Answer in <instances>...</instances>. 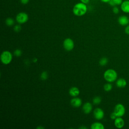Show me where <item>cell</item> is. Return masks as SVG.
<instances>
[{
  "instance_id": "11",
  "label": "cell",
  "mask_w": 129,
  "mask_h": 129,
  "mask_svg": "<svg viewBox=\"0 0 129 129\" xmlns=\"http://www.w3.org/2000/svg\"><path fill=\"white\" fill-rule=\"evenodd\" d=\"M82 109L85 114H88L92 111V105L90 102H86L83 105Z\"/></svg>"
},
{
  "instance_id": "5",
  "label": "cell",
  "mask_w": 129,
  "mask_h": 129,
  "mask_svg": "<svg viewBox=\"0 0 129 129\" xmlns=\"http://www.w3.org/2000/svg\"><path fill=\"white\" fill-rule=\"evenodd\" d=\"M28 15L25 12H20L18 13L16 17V21L20 24H24L28 20Z\"/></svg>"
},
{
  "instance_id": "18",
  "label": "cell",
  "mask_w": 129,
  "mask_h": 129,
  "mask_svg": "<svg viewBox=\"0 0 129 129\" xmlns=\"http://www.w3.org/2000/svg\"><path fill=\"white\" fill-rule=\"evenodd\" d=\"M104 90L105 91H107V92H108V91H110L112 88V86L111 84L110 83H107V84H105L104 85Z\"/></svg>"
},
{
  "instance_id": "20",
  "label": "cell",
  "mask_w": 129,
  "mask_h": 129,
  "mask_svg": "<svg viewBox=\"0 0 129 129\" xmlns=\"http://www.w3.org/2000/svg\"><path fill=\"white\" fill-rule=\"evenodd\" d=\"M47 77H48V74H47V72L44 71L41 73V76H40V78H41V80H45L47 79Z\"/></svg>"
},
{
  "instance_id": "12",
  "label": "cell",
  "mask_w": 129,
  "mask_h": 129,
  "mask_svg": "<svg viewBox=\"0 0 129 129\" xmlns=\"http://www.w3.org/2000/svg\"><path fill=\"white\" fill-rule=\"evenodd\" d=\"M71 105L75 107H78L82 104V100L80 98L75 97L71 99Z\"/></svg>"
},
{
  "instance_id": "7",
  "label": "cell",
  "mask_w": 129,
  "mask_h": 129,
  "mask_svg": "<svg viewBox=\"0 0 129 129\" xmlns=\"http://www.w3.org/2000/svg\"><path fill=\"white\" fill-rule=\"evenodd\" d=\"M104 113L103 110L100 108H97L94 110V116L96 119L100 120L102 119L104 117Z\"/></svg>"
},
{
  "instance_id": "21",
  "label": "cell",
  "mask_w": 129,
  "mask_h": 129,
  "mask_svg": "<svg viewBox=\"0 0 129 129\" xmlns=\"http://www.w3.org/2000/svg\"><path fill=\"white\" fill-rule=\"evenodd\" d=\"M14 54L15 56H20L22 54V51L20 49H17L16 50H15L14 52Z\"/></svg>"
},
{
  "instance_id": "22",
  "label": "cell",
  "mask_w": 129,
  "mask_h": 129,
  "mask_svg": "<svg viewBox=\"0 0 129 129\" xmlns=\"http://www.w3.org/2000/svg\"><path fill=\"white\" fill-rule=\"evenodd\" d=\"M112 12L114 14H117L119 13V8L116 6H114V7H113V8H112Z\"/></svg>"
},
{
  "instance_id": "6",
  "label": "cell",
  "mask_w": 129,
  "mask_h": 129,
  "mask_svg": "<svg viewBox=\"0 0 129 129\" xmlns=\"http://www.w3.org/2000/svg\"><path fill=\"white\" fill-rule=\"evenodd\" d=\"M63 45L66 50L71 51L74 48V43L73 40L71 38H67L63 41Z\"/></svg>"
},
{
  "instance_id": "19",
  "label": "cell",
  "mask_w": 129,
  "mask_h": 129,
  "mask_svg": "<svg viewBox=\"0 0 129 129\" xmlns=\"http://www.w3.org/2000/svg\"><path fill=\"white\" fill-rule=\"evenodd\" d=\"M101 102V99L99 96H96L93 99V102L94 104H98Z\"/></svg>"
},
{
  "instance_id": "17",
  "label": "cell",
  "mask_w": 129,
  "mask_h": 129,
  "mask_svg": "<svg viewBox=\"0 0 129 129\" xmlns=\"http://www.w3.org/2000/svg\"><path fill=\"white\" fill-rule=\"evenodd\" d=\"M107 62H108V59L105 57L101 58L99 60V64L101 66H105L107 63Z\"/></svg>"
},
{
  "instance_id": "31",
  "label": "cell",
  "mask_w": 129,
  "mask_h": 129,
  "mask_svg": "<svg viewBox=\"0 0 129 129\" xmlns=\"http://www.w3.org/2000/svg\"><path fill=\"white\" fill-rule=\"evenodd\" d=\"M127 1H129V0H127Z\"/></svg>"
},
{
  "instance_id": "3",
  "label": "cell",
  "mask_w": 129,
  "mask_h": 129,
  "mask_svg": "<svg viewBox=\"0 0 129 129\" xmlns=\"http://www.w3.org/2000/svg\"><path fill=\"white\" fill-rule=\"evenodd\" d=\"M12 54L9 51H4L1 55V60L4 64L10 63L12 60Z\"/></svg>"
},
{
  "instance_id": "10",
  "label": "cell",
  "mask_w": 129,
  "mask_h": 129,
  "mask_svg": "<svg viewBox=\"0 0 129 129\" xmlns=\"http://www.w3.org/2000/svg\"><path fill=\"white\" fill-rule=\"evenodd\" d=\"M114 125L118 128H121L124 125V121L121 117H117L114 119Z\"/></svg>"
},
{
  "instance_id": "2",
  "label": "cell",
  "mask_w": 129,
  "mask_h": 129,
  "mask_svg": "<svg viewBox=\"0 0 129 129\" xmlns=\"http://www.w3.org/2000/svg\"><path fill=\"white\" fill-rule=\"evenodd\" d=\"M104 78L109 83L114 82L117 77L116 72L113 69H108L104 73Z\"/></svg>"
},
{
  "instance_id": "9",
  "label": "cell",
  "mask_w": 129,
  "mask_h": 129,
  "mask_svg": "<svg viewBox=\"0 0 129 129\" xmlns=\"http://www.w3.org/2000/svg\"><path fill=\"white\" fill-rule=\"evenodd\" d=\"M120 8L123 13H129V1H123L120 5Z\"/></svg>"
},
{
  "instance_id": "29",
  "label": "cell",
  "mask_w": 129,
  "mask_h": 129,
  "mask_svg": "<svg viewBox=\"0 0 129 129\" xmlns=\"http://www.w3.org/2000/svg\"><path fill=\"white\" fill-rule=\"evenodd\" d=\"M81 2L84 3V4H87L88 3H89L90 2V0H80Z\"/></svg>"
},
{
  "instance_id": "28",
  "label": "cell",
  "mask_w": 129,
  "mask_h": 129,
  "mask_svg": "<svg viewBox=\"0 0 129 129\" xmlns=\"http://www.w3.org/2000/svg\"><path fill=\"white\" fill-rule=\"evenodd\" d=\"M108 4L110 6H111V7H114V6H115L116 5H115V3L113 2V1L112 0H110V2L108 3Z\"/></svg>"
},
{
  "instance_id": "23",
  "label": "cell",
  "mask_w": 129,
  "mask_h": 129,
  "mask_svg": "<svg viewBox=\"0 0 129 129\" xmlns=\"http://www.w3.org/2000/svg\"><path fill=\"white\" fill-rule=\"evenodd\" d=\"M14 30L16 32H19L21 30V27L20 25H16L14 26Z\"/></svg>"
},
{
  "instance_id": "14",
  "label": "cell",
  "mask_w": 129,
  "mask_h": 129,
  "mask_svg": "<svg viewBox=\"0 0 129 129\" xmlns=\"http://www.w3.org/2000/svg\"><path fill=\"white\" fill-rule=\"evenodd\" d=\"M80 93V91L79 89L77 87H73L70 89L69 90V94L71 96L73 97H76Z\"/></svg>"
},
{
  "instance_id": "4",
  "label": "cell",
  "mask_w": 129,
  "mask_h": 129,
  "mask_svg": "<svg viewBox=\"0 0 129 129\" xmlns=\"http://www.w3.org/2000/svg\"><path fill=\"white\" fill-rule=\"evenodd\" d=\"M113 112L115 114L117 117H122L124 115L125 112V107L123 104L118 103L115 105Z\"/></svg>"
},
{
  "instance_id": "27",
  "label": "cell",
  "mask_w": 129,
  "mask_h": 129,
  "mask_svg": "<svg viewBox=\"0 0 129 129\" xmlns=\"http://www.w3.org/2000/svg\"><path fill=\"white\" fill-rule=\"evenodd\" d=\"M116 117H117L116 115H115V114L113 112L110 114V118H111L112 119H115Z\"/></svg>"
},
{
  "instance_id": "26",
  "label": "cell",
  "mask_w": 129,
  "mask_h": 129,
  "mask_svg": "<svg viewBox=\"0 0 129 129\" xmlns=\"http://www.w3.org/2000/svg\"><path fill=\"white\" fill-rule=\"evenodd\" d=\"M29 2V0H20V2L23 5H26Z\"/></svg>"
},
{
  "instance_id": "30",
  "label": "cell",
  "mask_w": 129,
  "mask_h": 129,
  "mask_svg": "<svg viewBox=\"0 0 129 129\" xmlns=\"http://www.w3.org/2000/svg\"><path fill=\"white\" fill-rule=\"evenodd\" d=\"M102 2L104 3H108L110 0H100Z\"/></svg>"
},
{
  "instance_id": "8",
  "label": "cell",
  "mask_w": 129,
  "mask_h": 129,
  "mask_svg": "<svg viewBox=\"0 0 129 129\" xmlns=\"http://www.w3.org/2000/svg\"><path fill=\"white\" fill-rule=\"evenodd\" d=\"M118 22L121 26H127L129 24V18L125 15H121L118 17Z\"/></svg>"
},
{
  "instance_id": "16",
  "label": "cell",
  "mask_w": 129,
  "mask_h": 129,
  "mask_svg": "<svg viewBox=\"0 0 129 129\" xmlns=\"http://www.w3.org/2000/svg\"><path fill=\"white\" fill-rule=\"evenodd\" d=\"M6 24L8 26H11L14 24V20L11 18H8L6 20Z\"/></svg>"
},
{
  "instance_id": "13",
  "label": "cell",
  "mask_w": 129,
  "mask_h": 129,
  "mask_svg": "<svg viewBox=\"0 0 129 129\" xmlns=\"http://www.w3.org/2000/svg\"><path fill=\"white\" fill-rule=\"evenodd\" d=\"M116 86L118 88H124L127 85L126 81L123 79V78H119L117 80L116 82Z\"/></svg>"
},
{
  "instance_id": "24",
  "label": "cell",
  "mask_w": 129,
  "mask_h": 129,
  "mask_svg": "<svg viewBox=\"0 0 129 129\" xmlns=\"http://www.w3.org/2000/svg\"><path fill=\"white\" fill-rule=\"evenodd\" d=\"M113 2L115 3L116 6H119L121 4L122 2L123 1V0H112Z\"/></svg>"
},
{
  "instance_id": "25",
  "label": "cell",
  "mask_w": 129,
  "mask_h": 129,
  "mask_svg": "<svg viewBox=\"0 0 129 129\" xmlns=\"http://www.w3.org/2000/svg\"><path fill=\"white\" fill-rule=\"evenodd\" d=\"M124 31L126 34L129 35V25H127V26H126L124 29Z\"/></svg>"
},
{
  "instance_id": "1",
  "label": "cell",
  "mask_w": 129,
  "mask_h": 129,
  "mask_svg": "<svg viewBox=\"0 0 129 129\" xmlns=\"http://www.w3.org/2000/svg\"><path fill=\"white\" fill-rule=\"evenodd\" d=\"M87 11V7L86 4L82 2L75 4L73 8V12L77 16H82L86 13Z\"/></svg>"
},
{
  "instance_id": "15",
  "label": "cell",
  "mask_w": 129,
  "mask_h": 129,
  "mask_svg": "<svg viewBox=\"0 0 129 129\" xmlns=\"http://www.w3.org/2000/svg\"><path fill=\"white\" fill-rule=\"evenodd\" d=\"M91 129H104V126L102 123L98 122H96L91 124Z\"/></svg>"
}]
</instances>
